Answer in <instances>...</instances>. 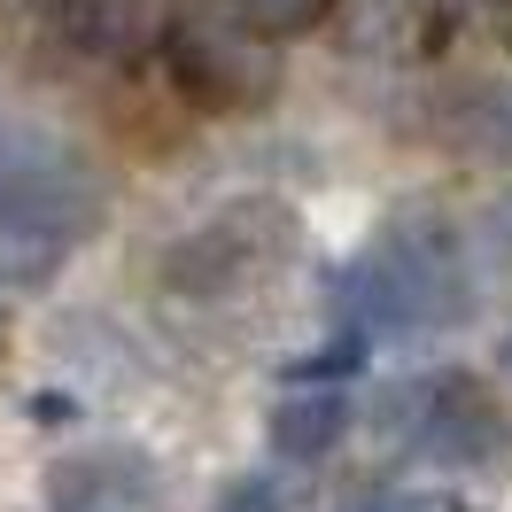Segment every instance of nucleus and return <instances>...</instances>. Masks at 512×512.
I'll use <instances>...</instances> for the list:
<instances>
[{
  "label": "nucleus",
  "mask_w": 512,
  "mask_h": 512,
  "mask_svg": "<svg viewBox=\"0 0 512 512\" xmlns=\"http://www.w3.org/2000/svg\"><path fill=\"white\" fill-rule=\"evenodd\" d=\"M163 63L179 78V94L218 109V117L264 109L280 94L272 32L249 24L233 0H171V16H163Z\"/></svg>",
  "instance_id": "nucleus-1"
},
{
  "label": "nucleus",
  "mask_w": 512,
  "mask_h": 512,
  "mask_svg": "<svg viewBox=\"0 0 512 512\" xmlns=\"http://www.w3.org/2000/svg\"><path fill=\"white\" fill-rule=\"evenodd\" d=\"M357 303L381 326H450L458 319V256L435 225H388L350 272Z\"/></svg>",
  "instance_id": "nucleus-2"
},
{
  "label": "nucleus",
  "mask_w": 512,
  "mask_h": 512,
  "mask_svg": "<svg viewBox=\"0 0 512 512\" xmlns=\"http://www.w3.org/2000/svg\"><path fill=\"white\" fill-rule=\"evenodd\" d=\"M396 443H412L419 458H443V466H481V458H497L505 450V412H497V396L466 373H435V381H419L396 396Z\"/></svg>",
  "instance_id": "nucleus-3"
},
{
  "label": "nucleus",
  "mask_w": 512,
  "mask_h": 512,
  "mask_svg": "<svg viewBox=\"0 0 512 512\" xmlns=\"http://www.w3.org/2000/svg\"><path fill=\"white\" fill-rule=\"evenodd\" d=\"M32 24L70 55L117 63L140 47V0H32Z\"/></svg>",
  "instance_id": "nucleus-4"
},
{
  "label": "nucleus",
  "mask_w": 512,
  "mask_h": 512,
  "mask_svg": "<svg viewBox=\"0 0 512 512\" xmlns=\"http://www.w3.org/2000/svg\"><path fill=\"white\" fill-rule=\"evenodd\" d=\"M342 427H350V396H288L272 412V443L288 458H319L342 443Z\"/></svg>",
  "instance_id": "nucleus-5"
},
{
  "label": "nucleus",
  "mask_w": 512,
  "mask_h": 512,
  "mask_svg": "<svg viewBox=\"0 0 512 512\" xmlns=\"http://www.w3.org/2000/svg\"><path fill=\"white\" fill-rule=\"evenodd\" d=\"M249 24H264L272 39H295V32H319L326 16H334V0H233Z\"/></svg>",
  "instance_id": "nucleus-6"
},
{
  "label": "nucleus",
  "mask_w": 512,
  "mask_h": 512,
  "mask_svg": "<svg viewBox=\"0 0 512 512\" xmlns=\"http://www.w3.org/2000/svg\"><path fill=\"white\" fill-rule=\"evenodd\" d=\"M365 512H458L450 497H381V505H365Z\"/></svg>",
  "instance_id": "nucleus-7"
},
{
  "label": "nucleus",
  "mask_w": 512,
  "mask_h": 512,
  "mask_svg": "<svg viewBox=\"0 0 512 512\" xmlns=\"http://www.w3.org/2000/svg\"><path fill=\"white\" fill-rule=\"evenodd\" d=\"M481 16H489V24H505V32H512V0H481Z\"/></svg>",
  "instance_id": "nucleus-8"
},
{
  "label": "nucleus",
  "mask_w": 512,
  "mask_h": 512,
  "mask_svg": "<svg viewBox=\"0 0 512 512\" xmlns=\"http://www.w3.org/2000/svg\"><path fill=\"white\" fill-rule=\"evenodd\" d=\"M505 357H512V350H505Z\"/></svg>",
  "instance_id": "nucleus-9"
}]
</instances>
